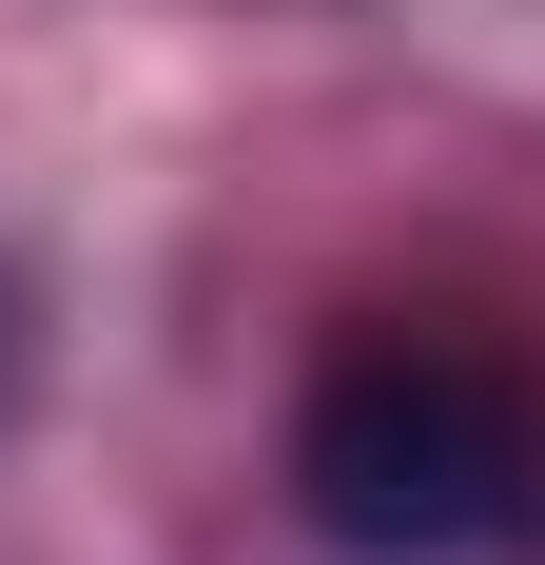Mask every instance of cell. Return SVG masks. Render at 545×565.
<instances>
[{
	"mask_svg": "<svg viewBox=\"0 0 545 565\" xmlns=\"http://www.w3.org/2000/svg\"><path fill=\"white\" fill-rule=\"evenodd\" d=\"M292 508L351 565H506L545 526V409L468 332H351L292 391Z\"/></svg>",
	"mask_w": 545,
	"mask_h": 565,
	"instance_id": "1",
	"label": "cell"
}]
</instances>
